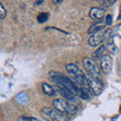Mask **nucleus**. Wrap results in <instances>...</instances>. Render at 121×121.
Wrapping results in <instances>:
<instances>
[{"instance_id": "9b49d317", "label": "nucleus", "mask_w": 121, "mask_h": 121, "mask_svg": "<svg viewBox=\"0 0 121 121\" xmlns=\"http://www.w3.org/2000/svg\"><path fill=\"white\" fill-rule=\"evenodd\" d=\"M41 89H43V92L48 96H51V97H54L56 95V92L55 88L51 85H48V83H43L41 84Z\"/></svg>"}, {"instance_id": "5701e85b", "label": "nucleus", "mask_w": 121, "mask_h": 121, "mask_svg": "<svg viewBox=\"0 0 121 121\" xmlns=\"http://www.w3.org/2000/svg\"><path fill=\"white\" fill-rule=\"evenodd\" d=\"M117 20H121V5H120V8H119V15H118Z\"/></svg>"}, {"instance_id": "6ab92c4d", "label": "nucleus", "mask_w": 121, "mask_h": 121, "mask_svg": "<svg viewBox=\"0 0 121 121\" xmlns=\"http://www.w3.org/2000/svg\"><path fill=\"white\" fill-rule=\"evenodd\" d=\"M6 16V9L4 8V5L0 3V19H4Z\"/></svg>"}, {"instance_id": "b1692460", "label": "nucleus", "mask_w": 121, "mask_h": 121, "mask_svg": "<svg viewBox=\"0 0 121 121\" xmlns=\"http://www.w3.org/2000/svg\"><path fill=\"white\" fill-rule=\"evenodd\" d=\"M52 2H54L55 4H56V3H63V0H54Z\"/></svg>"}, {"instance_id": "4468645a", "label": "nucleus", "mask_w": 121, "mask_h": 121, "mask_svg": "<svg viewBox=\"0 0 121 121\" xmlns=\"http://www.w3.org/2000/svg\"><path fill=\"white\" fill-rule=\"evenodd\" d=\"M106 51H107V50H106L105 45H101V47L98 48L95 52H93V54H92L93 59H95V60H97V59H101L102 56L106 55V54H105Z\"/></svg>"}, {"instance_id": "423d86ee", "label": "nucleus", "mask_w": 121, "mask_h": 121, "mask_svg": "<svg viewBox=\"0 0 121 121\" xmlns=\"http://www.w3.org/2000/svg\"><path fill=\"white\" fill-rule=\"evenodd\" d=\"M83 66H84V69L87 71V73L89 75L96 76V77H101L100 69L93 59L84 58L83 59Z\"/></svg>"}, {"instance_id": "1a4fd4ad", "label": "nucleus", "mask_w": 121, "mask_h": 121, "mask_svg": "<svg viewBox=\"0 0 121 121\" xmlns=\"http://www.w3.org/2000/svg\"><path fill=\"white\" fill-rule=\"evenodd\" d=\"M56 91L62 95L65 99H68V100H74L75 101V96L76 94L74 92H72L70 89L66 88V87H64L62 85H59V84H56Z\"/></svg>"}, {"instance_id": "4be33fe9", "label": "nucleus", "mask_w": 121, "mask_h": 121, "mask_svg": "<svg viewBox=\"0 0 121 121\" xmlns=\"http://www.w3.org/2000/svg\"><path fill=\"white\" fill-rule=\"evenodd\" d=\"M43 2H44L43 0H39V1H35V5H40V4H43Z\"/></svg>"}, {"instance_id": "dca6fc26", "label": "nucleus", "mask_w": 121, "mask_h": 121, "mask_svg": "<svg viewBox=\"0 0 121 121\" xmlns=\"http://www.w3.org/2000/svg\"><path fill=\"white\" fill-rule=\"evenodd\" d=\"M48 17H50V14L48 12H41L40 14L37 15V21L39 23H43V22H45L48 19Z\"/></svg>"}, {"instance_id": "20e7f679", "label": "nucleus", "mask_w": 121, "mask_h": 121, "mask_svg": "<svg viewBox=\"0 0 121 121\" xmlns=\"http://www.w3.org/2000/svg\"><path fill=\"white\" fill-rule=\"evenodd\" d=\"M52 105H54L55 109L66 115H74L77 113V107L73 103H70L69 101H66L65 99L56 98L52 101Z\"/></svg>"}, {"instance_id": "aec40b11", "label": "nucleus", "mask_w": 121, "mask_h": 121, "mask_svg": "<svg viewBox=\"0 0 121 121\" xmlns=\"http://www.w3.org/2000/svg\"><path fill=\"white\" fill-rule=\"evenodd\" d=\"M105 24L106 25H111L112 24V15L107 14L105 17Z\"/></svg>"}, {"instance_id": "412c9836", "label": "nucleus", "mask_w": 121, "mask_h": 121, "mask_svg": "<svg viewBox=\"0 0 121 121\" xmlns=\"http://www.w3.org/2000/svg\"><path fill=\"white\" fill-rule=\"evenodd\" d=\"M115 2H116L115 0H111V1H102V3H103V5L105 7H110L112 5H114Z\"/></svg>"}, {"instance_id": "f03ea898", "label": "nucleus", "mask_w": 121, "mask_h": 121, "mask_svg": "<svg viewBox=\"0 0 121 121\" xmlns=\"http://www.w3.org/2000/svg\"><path fill=\"white\" fill-rule=\"evenodd\" d=\"M66 70L68 72V74L71 76V79L77 85L83 87V88L86 85H88L87 84V77L84 75L82 70L79 69L77 65H75V64H68L66 66Z\"/></svg>"}, {"instance_id": "7ed1b4c3", "label": "nucleus", "mask_w": 121, "mask_h": 121, "mask_svg": "<svg viewBox=\"0 0 121 121\" xmlns=\"http://www.w3.org/2000/svg\"><path fill=\"white\" fill-rule=\"evenodd\" d=\"M40 114L48 121H69V117L55 108L44 107L40 110Z\"/></svg>"}, {"instance_id": "0eeeda50", "label": "nucleus", "mask_w": 121, "mask_h": 121, "mask_svg": "<svg viewBox=\"0 0 121 121\" xmlns=\"http://www.w3.org/2000/svg\"><path fill=\"white\" fill-rule=\"evenodd\" d=\"M105 30H102V31H99V32H97V33H94V35H92L89 37L88 43H89L90 47H92V48L101 47L102 43L104 41V33H105Z\"/></svg>"}, {"instance_id": "f3484780", "label": "nucleus", "mask_w": 121, "mask_h": 121, "mask_svg": "<svg viewBox=\"0 0 121 121\" xmlns=\"http://www.w3.org/2000/svg\"><path fill=\"white\" fill-rule=\"evenodd\" d=\"M112 29V35L113 36H117V37H120L121 39V23L115 25Z\"/></svg>"}, {"instance_id": "2eb2a0df", "label": "nucleus", "mask_w": 121, "mask_h": 121, "mask_svg": "<svg viewBox=\"0 0 121 121\" xmlns=\"http://www.w3.org/2000/svg\"><path fill=\"white\" fill-rule=\"evenodd\" d=\"M15 99H16V101H17L19 104H25V103H27L28 98H27V95H26V93L21 92V93H19V94H17L16 97H15Z\"/></svg>"}, {"instance_id": "9d476101", "label": "nucleus", "mask_w": 121, "mask_h": 121, "mask_svg": "<svg viewBox=\"0 0 121 121\" xmlns=\"http://www.w3.org/2000/svg\"><path fill=\"white\" fill-rule=\"evenodd\" d=\"M90 17L92 18L93 20H98L100 21L101 19H103L105 16V10L101 7H92L90 10Z\"/></svg>"}, {"instance_id": "f8f14e48", "label": "nucleus", "mask_w": 121, "mask_h": 121, "mask_svg": "<svg viewBox=\"0 0 121 121\" xmlns=\"http://www.w3.org/2000/svg\"><path fill=\"white\" fill-rule=\"evenodd\" d=\"M105 23H102V22H98V23L92 25L88 30V35H94V33H97L102 30H105Z\"/></svg>"}, {"instance_id": "a211bd4d", "label": "nucleus", "mask_w": 121, "mask_h": 121, "mask_svg": "<svg viewBox=\"0 0 121 121\" xmlns=\"http://www.w3.org/2000/svg\"><path fill=\"white\" fill-rule=\"evenodd\" d=\"M18 121H40V120L31 116H20L18 118Z\"/></svg>"}, {"instance_id": "6e6552de", "label": "nucleus", "mask_w": 121, "mask_h": 121, "mask_svg": "<svg viewBox=\"0 0 121 121\" xmlns=\"http://www.w3.org/2000/svg\"><path fill=\"white\" fill-rule=\"evenodd\" d=\"M100 67L105 75H108L112 69V58L110 55L106 54L100 59Z\"/></svg>"}, {"instance_id": "f257e3e1", "label": "nucleus", "mask_w": 121, "mask_h": 121, "mask_svg": "<svg viewBox=\"0 0 121 121\" xmlns=\"http://www.w3.org/2000/svg\"><path fill=\"white\" fill-rule=\"evenodd\" d=\"M51 75V79L52 81L55 83V84H59V85H62L66 88L70 89L72 92H74L76 95H78L80 98L84 100H87L90 98L89 95V92L86 88H83V87H80L79 85H77L76 83L72 80V79L66 77L60 73H55V72H51L50 73Z\"/></svg>"}, {"instance_id": "ddd939ff", "label": "nucleus", "mask_w": 121, "mask_h": 121, "mask_svg": "<svg viewBox=\"0 0 121 121\" xmlns=\"http://www.w3.org/2000/svg\"><path fill=\"white\" fill-rule=\"evenodd\" d=\"M105 48H106L107 51H109L110 52H113V54H115V52H117V48H116L115 43H114V36H111L109 39L106 40Z\"/></svg>"}, {"instance_id": "39448f33", "label": "nucleus", "mask_w": 121, "mask_h": 121, "mask_svg": "<svg viewBox=\"0 0 121 121\" xmlns=\"http://www.w3.org/2000/svg\"><path fill=\"white\" fill-rule=\"evenodd\" d=\"M87 84H88L89 88L95 95H100L104 89V84L101 77H96V76L88 74V76H87Z\"/></svg>"}]
</instances>
